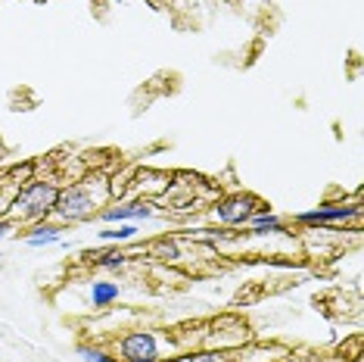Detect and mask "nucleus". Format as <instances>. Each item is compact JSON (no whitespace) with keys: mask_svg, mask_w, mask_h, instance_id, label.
Returning a JSON list of instances; mask_svg holds the SVG:
<instances>
[{"mask_svg":"<svg viewBox=\"0 0 364 362\" xmlns=\"http://www.w3.org/2000/svg\"><path fill=\"white\" fill-rule=\"evenodd\" d=\"M60 194H63V187L53 185V181H47V178L28 181V185L13 197V216L22 219V222H31V225L47 222L53 216L56 203H60Z\"/></svg>","mask_w":364,"mask_h":362,"instance_id":"obj_1","label":"nucleus"},{"mask_svg":"<svg viewBox=\"0 0 364 362\" xmlns=\"http://www.w3.org/2000/svg\"><path fill=\"white\" fill-rule=\"evenodd\" d=\"M100 197L94 194V187L85 185V181H78V185H69L63 187L60 194V203H56L53 216L65 222V225H78V222H87L94 219L97 212H100Z\"/></svg>","mask_w":364,"mask_h":362,"instance_id":"obj_2","label":"nucleus"},{"mask_svg":"<svg viewBox=\"0 0 364 362\" xmlns=\"http://www.w3.org/2000/svg\"><path fill=\"white\" fill-rule=\"evenodd\" d=\"M262 210H268V203H262L255 194H230L218 200L215 216H218V222H225V225H250V219Z\"/></svg>","mask_w":364,"mask_h":362,"instance_id":"obj_3","label":"nucleus"},{"mask_svg":"<svg viewBox=\"0 0 364 362\" xmlns=\"http://www.w3.org/2000/svg\"><path fill=\"white\" fill-rule=\"evenodd\" d=\"M119 362H159V341L153 331H128L115 347Z\"/></svg>","mask_w":364,"mask_h":362,"instance_id":"obj_4","label":"nucleus"},{"mask_svg":"<svg viewBox=\"0 0 364 362\" xmlns=\"http://www.w3.org/2000/svg\"><path fill=\"white\" fill-rule=\"evenodd\" d=\"M361 207L352 203V207H318L309 212H296V225H309V228H327V225H343L349 219H358Z\"/></svg>","mask_w":364,"mask_h":362,"instance_id":"obj_5","label":"nucleus"},{"mask_svg":"<svg viewBox=\"0 0 364 362\" xmlns=\"http://www.w3.org/2000/svg\"><path fill=\"white\" fill-rule=\"evenodd\" d=\"M153 203L150 200H125V203H112V207L100 210V216L106 225H122V222H140V219H150L153 216Z\"/></svg>","mask_w":364,"mask_h":362,"instance_id":"obj_6","label":"nucleus"},{"mask_svg":"<svg viewBox=\"0 0 364 362\" xmlns=\"http://www.w3.org/2000/svg\"><path fill=\"white\" fill-rule=\"evenodd\" d=\"M250 234H252V237H268V234H287V222L280 219V216H274V212H271V207H268V210L255 212V216L250 219Z\"/></svg>","mask_w":364,"mask_h":362,"instance_id":"obj_7","label":"nucleus"},{"mask_svg":"<svg viewBox=\"0 0 364 362\" xmlns=\"http://www.w3.org/2000/svg\"><path fill=\"white\" fill-rule=\"evenodd\" d=\"M63 241V225H50V222H38V225L28 228L26 244L28 247H50Z\"/></svg>","mask_w":364,"mask_h":362,"instance_id":"obj_8","label":"nucleus"},{"mask_svg":"<svg viewBox=\"0 0 364 362\" xmlns=\"http://www.w3.org/2000/svg\"><path fill=\"white\" fill-rule=\"evenodd\" d=\"M119 294H122V287L115 284V281H94L90 284V306H97V309H103V306H112L115 300H119Z\"/></svg>","mask_w":364,"mask_h":362,"instance_id":"obj_9","label":"nucleus"},{"mask_svg":"<svg viewBox=\"0 0 364 362\" xmlns=\"http://www.w3.org/2000/svg\"><path fill=\"white\" fill-rule=\"evenodd\" d=\"M90 259H94V266L97 269H106V272H119V269H125L131 257L128 253H122V250H103V253H90Z\"/></svg>","mask_w":364,"mask_h":362,"instance_id":"obj_10","label":"nucleus"},{"mask_svg":"<svg viewBox=\"0 0 364 362\" xmlns=\"http://www.w3.org/2000/svg\"><path fill=\"white\" fill-rule=\"evenodd\" d=\"M97 234H100V241L125 244V241H134L137 237V225L134 222H122V225H109V228H103V232H97Z\"/></svg>","mask_w":364,"mask_h":362,"instance_id":"obj_11","label":"nucleus"},{"mask_svg":"<svg viewBox=\"0 0 364 362\" xmlns=\"http://www.w3.org/2000/svg\"><path fill=\"white\" fill-rule=\"evenodd\" d=\"M150 253L156 259H165V262H178L181 259V247L175 237H159L153 247H150Z\"/></svg>","mask_w":364,"mask_h":362,"instance_id":"obj_12","label":"nucleus"},{"mask_svg":"<svg viewBox=\"0 0 364 362\" xmlns=\"http://www.w3.org/2000/svg\"><path fill=\"white\" fill-rule=\"evenodd\" d=\"M184 362H230V356L225 350H200V353L184 356Z\"/></svg>","mask_w":364,"mask_h":362,"instance_id":"obj_13","label":"nucleus"},{"mask_svg":"<svg viewBox=\"0 0 364 362\" xmlns=\"http://www.w3.org/2000/svg\"><path fill=\"white\" fill-rule=\"evenodd\" d=\"M78 353L85 356V362H119V359L112 356V353H106V350H100V347H87V343H81Z\"/></svg>","mask_w":364,"mask_h":362,"instance_id":"obj_14","label":"nucleus"},{"mask_svg":"<svg viewBox=\"0 0 364 362\" xmlns=\"http://www.w3.org/2000/svg\"><path fill=\"white\" fill-rule=\"evenodd\" d=\"M13 225H16L13 219H0V237H6V234H10V232H13Z\"/></svg>","mask_w":364,"mask_h":362,"instance_id":"obj_15","label":"nucleus"}]
</instances>
